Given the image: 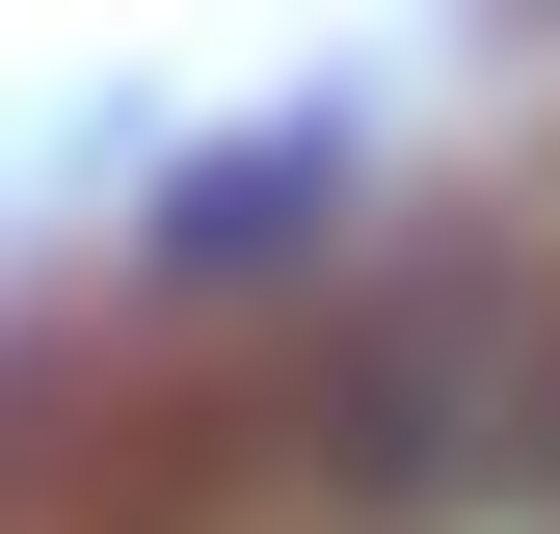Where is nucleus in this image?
I'll return each instance as SVG.
<instances>
[{
	"instance_id": "obj_1",
	"label": "nucleus",
	"mask_w": 560,
	"mask_h": 534,
	"mask_svg": "<svg viewBox=\"0 0 560 534\" xmlns=\"http://www.w3.org/2000/svg\"><path fill=\"white\" fill-rule=\"evenodd\" d=\"M294 214H320V161H214V187H187L161 241H187V267H241V241H294Z\"/></svg>"
}]
</instances>
